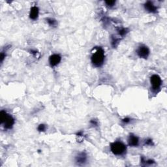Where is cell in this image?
I'll list each match as a JSON object with an SVG mask.
<instances>
[{
    "instance_id": "obj_1",
    "label": "cell",
    "mask_w": 167,
    "mask_h": 167,
    "mask_svg": "<svg viewBox=\"0 0 167 167\" xmlns=\"http://www.w3.org/2000/svg\"><path fill=\"white\" fill-rule=\"evenodd\" d=\"M105 52L101 48H96L95 52H93L91 60L93 65L97 67H99L103 65L105 62Z\"/></svg>"
},
{
    "instance_id": "obj_2",
    "label": "cell",
    "mask_w": 167,
    "mask_h": 167,
    "mask_svg": "<svg viewBox=\"0 0 167 167\" xmlns=\"http://www.w3.org/2000/svg\"><path fill=\"white\" fill-rule=\"evenodd\" d=\"M1 123L4 125L5 129H11L13 125L15 124V119L12 116L9 114L5 111L2 110L1 112Z\"/></svg>"
},
{
    "instance_id": "obj_3",
    "label": "cell",
    "mask_w": 167,
    "mask_h": 167,
    "mask_svg": "<svg viewBox=\"0 0 167 167\" xmlns=\"http://www.w3.org/2000/svg\"><path fill=\"white\" fill-rule=\"evenodd\" d=\"M110 149L116 155H121L126 152L127 147L121 142L117 141L110 144Z\"/></svg>"
},
{
    "instance_id": "obj_4",
    "label": "cell",
    "mask_w": 167,
    "mask_h": 167,
    "mask_svg": "<svg viewBox=\"0 0 167 167\" xmlns=\"http://www.w3.org/2000/svg\"><path fill=\"white\" fill-rule=\"evenodd\" d=\"M150 82L152 86V90L154 91H157L159 90L162 85V80H161V77L157 74L152 75L150 78Z\"/></svg>"
},
{
    "instance_id": "obj_5",
    "label": "cell",
    "mask_w": 167,
    "mask_h": 167,
    "mask_svg": "<svg viewBox=\"0 0 167 167\" xmlns=\"http://www.w3.org/2000/svg\"><path fill=\"white\" fill-rule=\"evenodd\" d=\"M137 54L140 58L147 59L149 54V50L145 45H141L137 50Z\"/></svg>"
},
{
    "instance_id": "obj_6",
    "label": "cell",
    "mask_w": 167,
    "mask_h": 167,
    "mask_svg": "<svg viewBox=\"0 0 167 167\" xmlns=\"http://www.w3.org/2000/svg\"><path fill=\"white\" fill-rule=\"evenodd\" d=\"M76 163L78 165H84L87 161V155L84 152H81L77 155L75 159Z\"/></svg>"
},
{
    "instance_id": "obj_7",
    "label": "cell",
    "mask_w": 167,
    "mask_h": 167,
    "mask_svg": "<svg viewBox=\"0 0 167 167\" xmlns=\"http://www.w3.org/2000/svg\"><path fill=\"white\" fill-rule=\"evenodd\" d=\"M62 60V57L59 54H53L49 58V63L52 67H55L58 65Z\"/></svg>"
},
{
    "instance_id": "obj_8",
    "label": "cell",
    "mask_w": 167,
    "mask_h": 167,
    "mask_svg": "<svg viewBox=\"0 0 167 167\" xmlns=\"http://www.w3.org/2000/svg\"><path fill=\"white\" fill-rule=\"evenodd\" d=\"M139 139L137 136L134 135H130L128 138V144L130 146L136 147L138 145Z\"/></svg>"
},
{
    "instance_id": "obj_9",
    "label": "cell",
    "mask_w": 167,
    "mask_h": 167,
    "mask_svg": "<svg viewBox=\"0 0 167 167\" xmlns=\"http://www.w3.org/2000/svg\"><path fill=\"white\" fill-rule=\"evenodd\" d=\"M144 7H145V9L149 13H157V7L155 6L152 1H147L146 4H144Z\"/></svg>"
},
{
    "instance_id": "obj_10",
    "label": "cell",
    "mask_w": 167,
    "mask_h": 167,
    "mask_svg": "<svg viewBox=\"0 0 167 167\" xmlns=\"http://www.w3.org/2000/svg\"><path fill=\"white\" fill-rule=\"evenodd\" d=\"M39 13V8L37 7L34 6L32 7L29 13L30 18L32 19V20H36L38 18Z\"/></svg>"
},
{
    "instance_id": "obj_11",
    "label": "cell",
    "mask_w": 167,
    "mask_h": 167,
    "mask_svg": "<svg viewBox=\"0 0 167 167\" xmlns=\"http://www.w3.org/2000/svg\"><path fill=\"white\" fill-rule=\"evenodd\" d=\"M47 22H48V24L51 26H53V27H55L57 26V22L54 19L52 18H48L47 19Z\"/></svg>"
},
{
    "instance_id": "obj_12",
    "label": "cell",
    "mask_w": 167,
    "mask_h": 167,
    "mask_svg": "<svg viewBox=\"0 0 167 167\" xmlns=\"http://www.w3.org/2000/svg\"><path fill=\"white\" fill-rule=\"evenodd\" d=\"M118 33H119V35H121L123 37V36L125 35L128 33V30L125 28H121L118 30Z\"/></svg>"
},
{
    "instance_id": "obj_13",
    "label": "cell",
    "mask_w": 167,
    "mask_h": 167,
    "mask_svg": "<svg viewBox=\"0 0 167 167\" xmlns=\"http://www.w3.org/2000/svg\"><path fill=\"white\" fill-rule=\"evenodd\" d=\"M46 129V125H44V124H41L39 125V127L37 128V129L39 131H40V132H44V131H45V130Z\"/></svg>"
},
{
    "instance_id": "obj_14",
    "label": "cell",
    "mask_w": 167,
    "mask_h": 167,
    "mask_svg": "<svg viewBox=\"0 0 167 167\" xmlns=\"http://www.w3.org/2000/svg\"><path fill=\"white\" fill-rule=\"evenodd\" d=\"M105 4H107V6L111 7H113L114 5H115L116 1H106Z\"/></svg>"
},
{
    "instance_id": "obj_15",
    "label": "cell",
    "mask_w": 167,
    "mask_h": 167,
    "mask_svg": "<svg viewBox=\"0 0 167 167\" xmlns=\"http://www.w3.org/2000/svg\"><path fill=\"white\" fill-rule=\"evenodd\" d=\"M145 144H146V145H149V146L154 145V143H153V141L152 139H147L145 142Z\"/></svg>"
},
{
    "instance_id": "obj_16",
    "label": "cell",
    "mask_w": 167,
    "mask_h": 167,
    "mask_svg": "<svg viewBox=\"0 0 167 167\" xmlns=\"http://www.w3.org/2000/svg\"><path fill=\"white\" fill-rule=\"evenodd\" d=\"M90 123L92 124L93 126H97V125H98V121L95 120V119H92V120H91Z\"/></svg>"
},
{
    "instance_id": "obj_17",
    "label": "cell",
    "mask_w": 167,
    "mask_h": 167,
    "mask_svg": "<svg viewBox=\"0 0 167 167\" xmlns=\"http://www.w3.org/2000/svg\"><path fill=\"white\" fill-rule=\"evenodd\" d=\"M122 121H123L124 123H129V122L131 121V119L129 118H124L123 119H122Z\"/></svg>"
},
{
    "instance_id": "obj_18",
    "label": "cell",
    "mask_w": 167,
    "mask_h": 167,
    "mask_svg": "<svg viewBox=\"0 0 167 167\" xmlns=\"http://www.w3.org/2000/svg\"><path fill=\"white\" fill-rule=\"evenodd\" d=\"M5 57V55L4 54V52H1V63L3 62V61H4Z\"/></svg>"
}]
</instances>
